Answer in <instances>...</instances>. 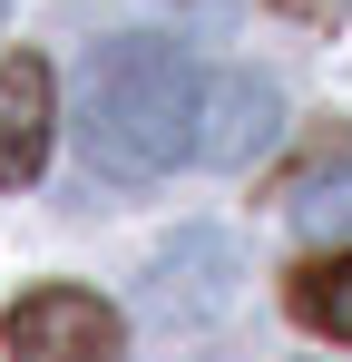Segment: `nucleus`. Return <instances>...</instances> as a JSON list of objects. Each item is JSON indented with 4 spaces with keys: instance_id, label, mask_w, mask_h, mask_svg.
<instances>
[{
    "instance_id": "nucleus-4",
    "label": "nucleus",
    "mask_w": 352,
    "mask_h": 362,
    "mask_svg": "<svg viewBox=\"0 0 352 362\" xmlns=\"http://www.w3.org/2000/svg\"><path fill=\"white\" fill-rule=\"evenodd\" d=\"M274 127H284L274 78H254V69L206 78V137H196V157H206V167H245V157H264V147H274Z\"/></svg>"
},
{
    "instance_id": "nucleus-6",
    "label": "nucleus",
    "mask_w": 352,
    "mask_h": 362,
    "mask_svg": "<svg viewBox=\"0 0 352 362\" xmlns=\"http://www.w3.org/2000/svg\"><path fill=\"white\" fill-rule=\"evenodd\" d=\"M293 226H313V235L352 226V167L343 177H293Z\"/></svg>"
},
{
    "instance_id": "nucleus-5",
    "label": "nucleus",
    "mask_w": 352,
    "mask_h": 362,
    "mask_svg": "<svg viewBox=\"0 0 352 362\" xmlns=\"http://www.w3.org/2000/svg\"><path fill=\"white\" fill-rule=\"evenodd\" d=\"M284 303H293V323H303V333L352 343V255H313V264L284 284Z\"/></svg>"
},
{
    "instance_id": "nucleus-3",
    "label": "nucleus",
    "mask_w": 352,
    "mask_h": 362,
    "mask_svg": "<svg viewBox=\"0 0 352 362\" xmlns=\"http://www.w3.org/2000/svg\"><path fill=\"white\" fill-rule=\"evenodd\" d=\"M49 118H59L49 59L10 49V59H0V186H30L49 167Z\"/></svg>"
},
{
    "instance_id": "nucleus-1",
    "label": "nucleus",
    "mask_w": 352,
    "mask_h": 362,
    "mask_svg": "<svg viewBox=\"0 0 352 362\" xmlns=\"http://www.w3.org/2000/svg\"><path fill=\"white\" fill-rule=\"evenodd\" d=\"M78 147L98 177H167L176 157H196L206 137V78L176 40L117 30L78 59Z\"/></svg>"
},
{
    "instance_id": "nucleus-2",
    "label": "nucleus",
    "mask_w": 352,
    "mask_h": 362,
    "mask_svg": "<svg viewBox=\"0 0 352 362\" xmlns=\"http://www.w3.org/2000/svg\"><path fill=\"white\" fill-rule=\"evenodd\" d=\"M10 362H127V323L117 303L78 294V284H30L0 323Z\"/></svg>"
}]
</instances>
